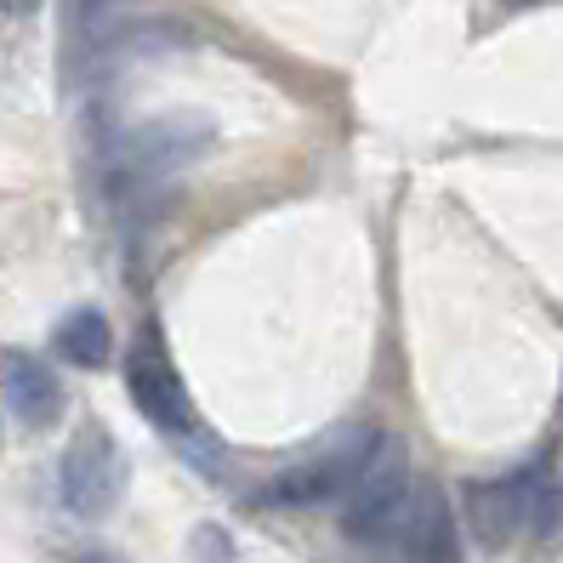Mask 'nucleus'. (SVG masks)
I'll list each match as a JSON object with an SVG mask.
<instances>
[{
	"label": "nucleus",
	"instance_id": "4",
	"mask_svg": "<svg viewBox=\"0 0 563 563\" xmlns=\"http://www.w3.org/2000/svg\"><path fill=\"white\" fill-rule=\"evenodd\" d=\"M547 518H552V489H547L541 467L467 484V523H473V536L484 547H507V541L523 536V529H536Z\"/></svg>",
	"mask_w": 563,
	"mask_h": 563
},
{
	"label": "nucleus",
	"instance_id": "12",
	"mask_svg": "<svg viewBox=\"0 0 563 563\" xmlns=\"http://www.w3.org/2000/svg\"><path fill=\"white\" fill-rule=\"evenodd\" d=\"M75 563H125V558H120L114 547H80V552H75Z\"/></svg>",
	"mask_w": 563,
	"mask_h": 563
},
{
	"label": "nucleus",
	"instance_id": "9",
	"mask_svg": "<svg viewBox=\"0 0 563 563\" xmlns=\"http://www.w3.org/2000/svg\"><path fill=\"white\" fill-rule=\"evenodd\" d=\"M52 347H57L63 364H75V371H103L109 347H114V330H109V319L97 308H75V313H63Z\"/></svg>",
	"mask_w": 563,
	"mask_h": 563
},
{
	"label": "nucleus",
	"instance_id": "6",
	"mask_svg": "<svg viewBox=\"0 0 563 563\" xmlns=\"http://www.w3.org/2000/svg\"><path fill=\"white\" fill-rule=\"evenodd\" d=\"M217 143V125L206 114H159L125 137V177H172L188 159H200Z\"/></svg>",
	"mask_w": 563,
	"mask_h": 563
},
{
	"label": "nucleus",
	"instance_id": "10",
	"mask_svg": "<svg viewBox=\"0 0 563 563\" xmlns=\"http://www.w3.org/2000/svg\"><path fill=\"white\" fill-rule=\"evenodd\" d=\"M188 552L200 558V563H234V541H228L217 523H200V529H194V536H188Z\"/></svg>",
	"mask_w": 563,
	"mask_h": 563
},
{
	"label": "nucleus",
	"instance_id": "8",
	"mask_svg": "<svg viewBox=\"0 0 563 563\" xmlns=\"http://www.w3.org/2000/svg\"><path fill=\"white\" fill-rule=\"evenodd\" d=\"M399 547L410 563H461V541H455V518H450V501L433 489V484H421L410 489V512L399 523Z\"/></svg>",
	"mask_w": 563,
	"mask_h": 563
},
{
	"label": "nucleus",
	"instance_id": "3",
	"mask_svg": "<svg viewBox=\"0 0 563 563\" xmlns=\"http://www.w3.org/2000/svg\"><path fill=\"white\" fill-rule=\"evenodd\" d=\"M57 495L75 518H109L125 495V450L114 444L109 427H80L75 444L63 450Z\"/></svg>",
	"mask_w": 563,
	"mask_h": 563
},
{
	"label": "nucleus",
	"instance_id": "7",
	"mask_svg": "<svg viewBox=\"0 0 563 563\" xmlns=\"http://www.w3.org/2000/svg\"><path fill=\"white\" fill-rule=\"evenodd\" d=\"M0 399L23 427H52L63 416V382L35 353H0Z\"/></svg>",
	"mask_w": 563,
	"mask_h": 563
},
{
	"label": "nucleus",
	"instance_id": "1",
	"mask_svg": "<svg viewBox=\"0 0 563 563\" xmlns=\"http://www.w3.org/2000/svg\"><path fill=\"white\" fill-rule=\"evenodd\" d=\"M382 433L376 427H336V433H324L319 444H308L296 461H285V467L256 489V507H324V501H342V495L353 489V478L364 473V461L376 455Z\"/></svg>",
	"mask_w": 563,
	"mask_h": 563
},
{
	"label": "nucleus",
	"instance_id": "11",
	"mask_svg": "<svg viewBox=\"0 0 563 563\" xmlns=\"http://www.w3.org/2000/svg\"><path fill=\"white\" fill-rule=\"evenodd\" d=\"M41 12V0H0V29H18Z\"/></svg>",
	"mask_w": 563,
	"mask_h": 563
},
{
	"label": "nucleus",
	"instance_id": "2",
	"mask_svg": "<svg viewBox=\"0 0 563 563\" xmlns=\"http://www.w3.org/2000/svg\"><path fill=\"white\" fill-rule=\"evenodd\" d=\"M410 467H405V450L382 439L376 455L364 461V473L353 478V489L342 495V529H347V541L358 547H393L399 541V523L410 512Z\"/></svg>",
	"mask_w": 563,
	"mask_h": 563
},
{
	"label": "nucleus",
	"instance_id": "5",
	"mask_svg": "<svg viewBox=\"0 0 563 563\" xmlns=\"http://www.w3.org/2000/svg\"><path fill=\"white\" fill-rule=\"evenodd\" d=\"M125 393H131V405H137V410L159 427V433H172V439L194 433L188 387H183V376H177L172 353H165L159 330H143L137 347H131V358H125Z\"/></svg>",
	"mask_w": 563,
	"mask_h": 563
}]
</instances>
